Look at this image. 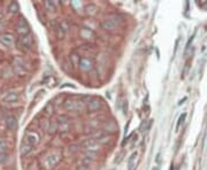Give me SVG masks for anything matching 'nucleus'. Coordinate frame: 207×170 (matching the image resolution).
I'll use <instances>...</instances> for the list:
<instances>
[{
    "label": "nucleus",
    "instance_id": "1",
    "mask_svg": "<svg viewBox=\"0 0 207 170\" xmlns=\"http://www.w3.org/2000/svg\"><path fill=\"white\" fill-rule=\"evenodd\" d=\"M32 37L31 35H24V36H21L17 40V45L20 46L21 49H30L31 46H32Z\"/></svg>",
    "mask_w": 207,
    "mask_h": 170
},
{
    "label": "nucleus",
    "instance_id": "2",
    "mask_svg": "<svg viewBox=\"0 0 207 170\" xmlns=\"http://www.w3.org/2000/svg\"><path fill=\"white\" fill-rule=\"evenodd\" d=\"M8 146L7 142H5L4 139L0 140V163L5 164L6 162L8 161Z\"/></svg>",
    "mask_w": 207,
    "mask_h": 170
},
{
    "label": "nucleus",
    "instance_id": "3",
    "mask_svg": "<svg viewBox=\"0 0 207 170\" xmlns=\"http://www.w3.org/2000/svg\"><path fill=\"white\" fill-rule=\"evenodd\" d=\"M16 29H17V32L20 33L21 36H24V35H29V25L27 23V21L23 19V17H20L19 21L16 23Z\"/></svg>",
    "mask_w": 207,
    "mask_h": 170
},
{
    "label": "nucleus",
    "instance_id": "4",
    "mask_svg": "<svg viewBox=\"0 0 207 170\" xmlns=\"http://www.w3.org/2000/svg\"><path fill=\"white\" fill-rule=\"evenodd\" d=\"M80 68L84 71H89L93 68V63L88 57H82V59H80Z\"/></svg>",
    "mask_w": 207,
    "mask_h": 170
},
{
    "label": "nucleus",
    "instance_id": "5",
    "mask_svg": "<svg viewBox=\"0 0 207 170\" xmlns=\"http://www.w3.org/2000/svg\"><path fill=\"white\" fill-rule=\"evenodd\" d=\"M25 142H28V144H30L31 146H33L36 145V144H38L39 137L35 132H27V134H25Z\"/></svg>",
    "mask_w": 207,
    "mask_h": 170
},
{
    "label": "nucleus",
    "instance_id": "6",
    "mask_svg": "<svg viewBox=\"0 0 207 170\" xmlns=\"http://www.w3.org/2000/svg\"><path fill=\"white\" fill-rule=\"evenodd\" d=\"M0 43L5 46H7V47H11L13 44H14V38H13L12 35H2V36H0Z\"/></svg>",
    "mask_w": 207,
    "mask_h": 170
},
{
    "label": "nucleus",
    "instance_id": "7",
    "mask_svg": "<svg viewBox=\"0 0 207 170\" xmlns=\"http://www.w3.org/2000/svg\"><path fill=\"white\" fill-rule=\"evenodd\" d=\"M116 25H118V23L113 19H108V20H105L102 22L101 27L105 30H114V29H116Z\"/></svg>",
    "mask_w": 207,
    "mask_h": 170
},
{
    "label": "nucleus",
    "instance_id": "8",
    "mask_svg": "<svg viewBox=\"0 0 207 170\" xmlns=\"http://www.w3.org/2000/svg\"><path fill=\"white\" fill-rule=\"evenodd\" d=\"M83 146L85 148H88V150L93 151L98 148V142L96 140H93V139H88V140H85V142H83Z\"/></svg>",
    "mask_w": 207,
    "mask_h": 170
},
{
    "label": "nucleus",
    "instance_id": "9",
    "mask_svg": "<svg viewBox=\"0 0 207 170\" xmlns=\"http://www.w3.org/2000/svg\"><path fill=\"white\" fill-rule=\"evenodd\" d=\"M6 126H7L9 130L16 129V126H17L16 118L14 117V116H8V117L6 118Z\"/></svg>",
    "mask_w": 207,
    "mask_h": 170
},
{
    "label": "nucleus",
    "instance_id": "10",
    "mask_svg": "<svg viewBox=\"0 0 207 170\" xmlns=\"http://www.w3.org/2000/svg\"><path fill=\"white\" fill-rule=\"evenodd\" d=\"M137 152H134L129 156V160H128V170H134L135 167H136V159H137Z\"/></svg>",
    "mask_w": 207,
    "mask_h": 170
},
{
    "label": "nucleus",
    "instance_id": "11",
    "mask_svg": "<svg viewBox=\"0 0 207 170\" xmlns=\"http://www.w3.org/2000/svg\"><path fill=\"white\" fill-rule=\"evenodd\" d=\"M19 96H17L16 92H7V94L5 96V101L6 102H13L16 101Z\"/></svg>",
    "mask_w": 207,
    "mask_h": 170
},
{
    "label": "nucleus",
    "instance_id": "12",
    "mask_svg": "<svg viewBox=\"0 0 207 170\" xmlns=\"http://www.w3.org/2000/svg\"><path fill=\"white\" fill-rule=\"evenodd\" d=\"M100 106H101L100 101L97 100V99H94V100H92V101L89 104V110L90 112H94V110L99 109V108H100Z\"/></svg>",
    "mask_w": 207,
    "mask_h": 170
},
{
    "label": "nucleus",
    "instance_id": "13",
    "mask_svg": "<svg viewBox=\"0 0 207 170\" xmlns=\"http://www.w3.org/2000/svg\"><path fill=\"white\" fill-rule=\"evenodd\" d=\"M31 147H32V146L30 145V144H28L27 142H23L22 145H21V154H22V155H27V154L31 151Z\"/></svg>",
    "mask_w": 207,
    "mask_h": 170
},
{
    "label": "nucleus",
    "instance_id": "14",
    "mask_svg": "<svg viewBox=\"0 0 207 170\" xmlns=\"http://www.w3.org/2000/svg\"><path fill=\"white\" fill-rule=\"evenodd\" d=\"M17 9H19V5L16 2H12V4L9 5V12L11 13H16Z\"/></svg>",
    "mask_w": 207,
    "mask_h": 170
},
{
    "label": "nucleus",
    "instance_id": "15",
    "mask_svg": "<svg viewBox=\"0 0 207 170\" xmlns=\"http://www.w3.org/2000/svg\"><path fill=\"white\" fill-rule=\"evenodd\" d=\"M45 7L47 8V11H49V12H53L55 6H54V4H53L52 1H46V2H45Z\"/></svg>",
    "mask_w": 207,
    "mask_h": 170
},
{
    "label": "nucleus",
    "instance_id": "16",
    "mask_svg": "<svg viewBox=\"0 0 207 170\" xmlns=\"http://www.w3.org/2000/svg\"><path fill=\"white\" fill-rule=\"evenodd\" d=\"M185 117H187V114H183V115H181V117H179V123H177V126H176V129H179V125H181L183 122H184Z\"/></svg>",
    "mask_w": 207,
    "mask_h": 170
},
{
    "label": "nucleus",
    "instance_id": "17",
    "mask_svg": "<svg viewBox=\"0 0 207 170\" xmlns=\"http://www.w3.org/2000/svg\"><path fill=\"white\" fill-rule=\"evenodd\" d=\"M189 66H190V60H188V61H187V63H185V67H184V70H183V75H182V77H184V76H185V75H187L188 70H189Z\"/></svg>",
    "mask_w": 207,
    "mask_h": 170
},
{
    "label": "nucleus",
    "instance_id": "18",
    "mask_svg": "<svg viewBox=\"0 0 207 170\" xmlns=\"http://www.w3.org/2000/svg\"><path fill=\"white\" fill-rule=\"evenodd\" d=\"M122 109H123V113L127 114V110H128V101H127V100L123 101V108H122Z\"/></svg>",
    "mask_w": 207,
    "mask_h": 170
},
{
    "label": "nucleus",
    "instance_id": "19",
    "mask_svg": "<svg viewBox=\"0 0 207 170\" xmlns=\"http://www.w3.org/2000/svg\"><path fill=\"white\" fill-rule=\"evenodd\" d=\"M77 170H88L86 169V167L85 166H80L78 167V169Z\"/></svg>",
    "mask_w": 207,
    "mask_h": 170
},
{
    "label": "nucleus",
    "instance_id": "20",
    "mask_svg": "<svg viewBox=\"0 0 207 170\" xmlns=\"http://www.w3.org/2000/svg\"><path fill=\"white\" fill-rule=\"evenodd\" d=\"M153 170H159V168L158 167H155V169H153Z\"/></svg>",
    "mask_w": 207,
    "mask_h": 170
}]
</instances>
